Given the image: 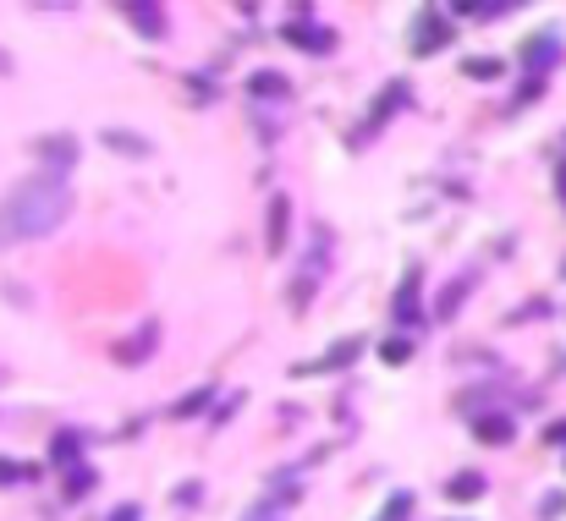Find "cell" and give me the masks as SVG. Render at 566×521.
Segmentation results:
<instances>
[{"label": "cell", "mask_w": 566, "mask_h": 521, "mask_svg": "<svg viewBox=\"0 0 566 521\" xmlns=\"http://www.w3.org/2000/svg\"><path fill=\"white\" fill-rule=\"evenodd\" d=\"M72 214V187L61 181L55 171L50 176H28L6 192V204H0V242H39L50 236L61 220Z\"/></svg>", "instance_id": "obj_1"}, {"label": "cell", "mask_w": 566, "mask_h": 521, "mask_svg": "<svg viewBox=\"0 0 566 521\" xmlns=\"http://www.w3.org/2000/svg\"><path fill=\"white\" fill-rule=\"evenodd\" d=\"M473 434L484 445H506L517 434V422H512V412H489V417H473Z\"/></svg>", "instance_id": "obj_2"}, {"label": "cell", "mask_w": 566, "mask_h": 521, "mask_svg": "<svg viewBox=\"0 0 566 521\" xmlns=\"http://www.w3.org/2000/svg\"><path fill=\"white\" fill-rule=\"evenodd\" d=\"M154 341H160V324L149 318V324H143V330H138L133 341H121V346H116V363H143V357H149V346H154Z\"/></svg>", "instance_id": "obj_3"}, {"label": "cell", "mask_w": 566, "mask_h": 521, "mask_svg": "<svg viewBox=\"0 0 566 521\" xmlns=\"http://www.w3.org/2000/svg\"><path fill=\"white\" fill-rule=\"evenodd\" d=\"M467 291H473V275H457L446 291H440V302H434V313L440 318H457V308H462V297H467Z\"/></svg>", "instance_id": "obj_4"}, {"label": "cell", "mask_w": 566, "mask_h": 521, "mask_svg": "<svg viewBox=\"0 0 566 521\" xmlns=\"http://www.w3.org/2000/svg\"><path fill=\"white\" fill-rule=\"evenodd\" d=\"M39 154H44V165H77V138H44Z\"/></svg>", "instance_id": "obj_5"}, {"label": "cell", "mask_w": 566, "mask_h": 521, "mask_svg": "<svg viewBox=\"0 0 566 521\" xmlns=\"http://www.w3.org/2000/svg\"><path fill=\"white\" fill-rule=\"evenodd\" d=\"M105 143H110V154H127V159H143V154L154 148L149 138H138V132H116V126L105 132Z\"/></svg>", "instance_id": "obj_6"}, {"label": "cell", "mask_w": 566, "mask_h": 521, "mask_svg": "<svg viewBox=\"0 0 566 521\" xmlns=\"http://www.w3.org/2000/svg\"><path fill=\"white\" fill-rule=\"evenodd\" d=\"M429 22H418L413 28V50H440V44H446V22H440L434 12H424Z\"/></svg>", "instance_id": "obj_7"}, {"label": "cell", "mask_w": 566, "mask_h": 521, "mask_svg": "<svg viewBox=\"0 0 566 521\" xmlns=\"http://www.w3.org/2000/svg\"><path fill=\"white\" fill-rule=\"evenodd\" d=\"M127 17H133V28H138V34H166V12L160 6H127Z\"/></svg>", "instance_id": "obj_8"}, {"label": "cell", "mask_w": 566, "mask_h": 521, "mask_svg": "<svg viewBox=\"0 0 566 521\" xmlns=\"http://www.w3.org/2000/svg\"><path fill=\"white\" fill-rule=\"evenodd\" d=\"M280 247H287V198L275 192L270 198V252H280Z\"/></svg>", "instance_id": "obj_9"}, {"label": "cell", "mask_w": 566, "mask_h": 521, "mask_svg": "<svg viewBox=\"0 0 566 521\" xmlns=\"http://www.w3.org/2000/svg\"><path fill=\"white\" fill-rule=\"evenodd\" d=\"M446 494H451V500H479V494H484V472H457Z\"/></svg>", "instance_id": "obj_10"}, {"label": "cell", "mask_w": 566, "mask_h": 521, "mask_svg": "<svg viewBox=\"0 0 566 521\" xmlns=\"http://www.w3.org/2000/svg\"><path fill=\"white\" fill-rule=\"evenodd\" d=\"M287 39H297V44H308V50H330V44H336L330 34H319V28H303V22L287 28Z\"/></svg>", "instance_id": "obj_11"}, {"label": "cell", "mask_w": 566, "mask_h": 521, "mask_svg": "<svg viewBox=\"0 0 566 521\" xmlns=\"http://www.w3.org/2000/svg\"><path fill=\"white\" fill-rule=\"evenodd\" d=\"M247 88H254V93H270V100H287V93H292V83H287V77H275V72H259Z\"/></svg>", "instance_id": "obj_12"}, {"label": "cell", "mask_w": 566, "mask_h": 521, "mask_svg": "<svg viewBox=\"0 0 566 521\" xmlns=\"http://www.w3.org/2000/svg\"><path fill=\"white\" fill-rule=\"evenodd\" d=\"M506 12H512L506 0H467V6H462V17H484V22L489 17H506Z\"/></svg>", "instance_id": "obj_13"}, {"label": "cell", "mask_w": 566, "mask_h": 521, "mask_svg": "<svg viewBox=\"0 0 566 521\" xmlns=\"http://www.w3.org/2000/svg\"><path fill=\"white\" fill-rule=\"evenodd\" d=\"M198 406H209V384H204V389H193V396H182L171 417H198Z\"/></svg>", "instance_id": "obj_14"}, {"label": "cell", "mask_w": 566, "mask_h": 521, "mask_svg": "<svg viewBox=\"0 0 566 521\" xmlns=\"http://www.w3.org/2000/svg\"><path fill=\"white\" fill-rule=\"evenodd\" d=\"M407 516H413V494H391V505H385L380 521H407Z\"/></svg>", "instance_id": "obj_15"}, {"label": "cell", "mask_w": 566, "mask_h": 521, "mask_svg": "<svg viewBox=\"0 0 566 521\" xmlns=\"http://www.w3.org/2000/svg\"><path fill=\"white\" fill-rule=\"evenodd\" d=\"M550 50H555V39H550V34H545V39H533V44H528V67H533V72H539V67H545V55H550Z\"/></svg>", "instance_id": "obj_16"}, {"label": "cell", "mask_w": 566, "mask_h": 521, "mask_svg": "<svg viewBox=\"0 0 566 521\" xmlns=\"http://www.w3.org/2000/svg\"><path fill=\"white\" fill-rule=\"evenodd\" d=\"M467 77H479V83H489V77H500V60H467Z\"/></svg>", "instance_id": "obj_17"}, {"label": "cell", "mask_w": 566, "mask_h": 521, "mask_svg": "<svg viewBox=\"0 0 566 521\" xmlns=\"http://www.w3.org/2000/svg\"><path fill=\"white\" fill-rule=\"evenodd\" d=\"M352 357H358V341H341V346H336V351L325 357L319 368H336V363H352Z\"/></svg>", "instance_id": "obj_18"}, {"label": "cell", "mask_w": 566, "mask_h": 521, "mask_svg": "<svg viewBox=\"0 0 566 521\" xmlns=\"http://www.w3.org/2000/svg\"><path fill=\"white\" fill-rule=\"evenodd\" d=\"M55 461H77V439H72V434L55 439Z\"/></svg>", "instance_id": "obj_19"}, {"label": "cell", "mask_w": 566, "mask_h": 521, "mask_svg": "<svg viewBox=\"0 0 566 521\" xmlns=\"http://www.w3.org/2000/svg\"><path fill=\"white\" fill-rule=\"evenodd\" d=\"M17 477H28V467H17V461H0V483H17Z\"/></svg>", "instance_id": "obj_20"}]
</instances>
